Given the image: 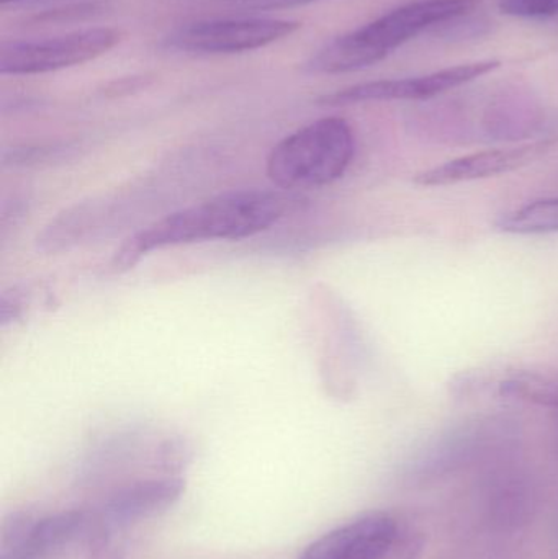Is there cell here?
<instances>
[{
  "mask_svg": "<svg viewBox=\"0 0 558 559\" xmlns=\"http://www.w3.org/2000/svg\"><path fill=\"white\" fill-rule=\"evenodd\" d=\"M304 206L305 200L300 195L285 190L249 189L222 193L199 205L179 210L130 236L115 254L111 267L117 272L130 271L150 252L173 246L251 238Z\"/></svg>",
  "mask_w": 558,
  "mask_h": 559,
  "instance_id": "6da1fadb",
  "label": "cell"
},
{
  "mask_svg": "<svg viewBox=\"0 0 558 559\" xmlns=\"http://www.w3.org/2000/svg\"><path fill=\"white\" fill-rule=\"evenodd\" d=\"M478 0H412L353 32L331 39L307 68L317 74H344L383 61L425 29L471 13Z\"/></svg>",
  "mask_w": 558,
  "mask_h": 559,
  "instance_id": "7a4b0ae2",
  "label": "cell"
},
{
  "mask_svg": "<svg viewBox=\"0 0 558 559\" xmlns=\"http://www.w3.org/2000/svg\"><path fill=\"white\" fill-rule=\"evenodd\" d=\"M354 154L356 138L349 123L321 118L272 147L268 176L285 192L330 186L346 174Z\"/></svg>",
  "mask_w": 558,
  "mask_h": 559,
  "instance_id": "3957f363",
  "label": "cell"
},
{
  "mask_svg": "<svg viewBox=\"0 0 558 559\" xmlns=\"http://www.w3.org/2000/svg\"><path fill=\"white\" fill-rule=\"evenodd\" d=\"M117 28H87L38 41H3L0 72L3 75H32L59 71L91 61L120 43Z\"/></svg>",
  "mask_w": 558,
  "mask_h": 559,
  "instance_id": "277c9868",
  "label": "cell"
},
{
  "mask_svg": "<svg viewBox=\"0 0 558 559\" xmlns=\"http://www.w3.org/2000/svg\"><path fill=\"white\" fill-rule=\"evenodd\" d=\"M300 23L282 19L206 20L180 26L167 38L170 48L203 55L252 51L288 38Z\"/></svg>",
  "mask_w": 558,
  "mask_h": 559,
  "instance_id": "5b68a950",
  "label": "cell"
},
{
  "mask_svg": "<svg viewBox=\"0 0 558 559\" xmlns=\"http://www.w3.org/2000/svg\"><path fill=\"white\" fill-rule=\"evenodd\" d=\"M500 66V61L487 59V61L468 62V64L441 69L431 74L416 75V78L363 82V84L323 95L318 102L328 107H344V105L367 104V102L429 100L462 87L475 79L484 78L497 71Z\"/></svg>",
  "mask_w": 558,
  "mask_h": 559,
  "instance_id": "8992f818",
  "label": "cell"
},
{
  "mask_svg": "<svg viewBox=\"0 0 558 559\" xmlns=\"http://www.w3.org/2000/svg\"><path fill=\"white\" fill-rule=\"evenodd\" d=\"M400 521L385 512H370L328 532L305 548L298 559H387Z\"/></svg>",
  "mask_w": 558,
  "mask_h": 559,
  "instance_id": "52a82bcc",
  "label": "cell"
},
{
  "mask_svg": "<svg viewBox=\"0 0 558 559\" xmlns=\"http://www.w3.org/2000/svg\"><path fill=\"white\" fill-rule=\"evenodd\" d=\"M550 144L553 143L549 141H539V143L524 144V146L467 154V156L449 160L442 166L423 170L415 177V182L423 187H444L513 173L539 159L549 151Z\"/></svg>",
  "mask_w": 558,
  "mask_h": 559,
  "instance_id": "ba28073f",
  "label": "cell"
},
{
  "mask_svg": "<svg viewBox=\"0 0 558 559\" xmlns=\"http://www.w3.org/2000/svg\"><path fill=\"white\" fill-rule=\"evenodd\" d=\"M183 492L186 481L177 476L131 483L108 499L100 521L105 527L114 528L154 518L176 506Z\"/></svg>",
  "mask_w": 558,
  "mask_h": 559,
  "instance_id": "9c48e42d",
  "label": "cell"
},
{
  "mask_svg": "<svg viewBox=\"0 0 558 559\" xmlns=\"http://www.w3.org/2000/svg\"><path fill=\"white\" fill-rule=\"evenodd\" d=\"M94 522L79 509L58 512L46 518H32L22 545L15 551H2V554L20 555L28 559L45 557L78 538L88 537Z\"/></svg>",
  "mask_w": 558,
  "mask_h": 559,
  "instance_id": "30bf717a",
  "label": "cell"
},
{
  "mask_svg": "<svg viewBox=\"0 0 558 559\" xmlns=\"http://www.w3.org/2000/svg\"><path fill=\"white\" fill-rule=\"evenodd\" d=\"M497 228L508 235H553L558 233V199L539 200L501 216Z\"/></svg>",
  "mask_w": 558,
  "mask_h": 559,
  "instance_id": "8fae6325",
  "label": "cell"
},
{
  "mask_svg": "<svg viewBox=\"0 0 558 559\" xmlns=\"http://www.w3.org/2000/svg\"><path fill=\"white\" fill-rule=\"evenodd\" d=\"M500 394L510 400L558 407V378L533 371H520L501 381Z\"/></svg>",
  "mask_w": 558,
  "mask_h": 559,
  "instance_id": "7c38bea8",
  "label": "cell"
},
{
  "mask_svg": "<svg viewBox=\"0 0 558 559\" xmlns=\"http://www.w3.org/2000/svg\"><path fill=\"white\" fill-rule=\"evenodd\" d=\"M501 13L520 19L558 16V0H498Z\"/></svg>",
  "mask_w": 558,
  "mask_h": 559,
  "instance_id": "4fadbf2b",
  "label": "cell"
},
{
  "mask_svg": "<svg viewBox=\"0 0 558 559\" xmlns=\"http://www.w3.org/2000/svg\"><path fill=\"white\" fill-rule=\"evenodd\" d=\"M68 147H23L15 150L12 154H3L2 160L5 166H41V164L61 160L68 153Z\"/></svg>",
  "mask_w": 558,
  "mask_h": 559,
  "instance_id": "5bb4252c",
  "label": "cell"
},
{
  "mask_svg": "<svg viewBox=\"0 0 558 559\" xmlns=\"http://www.w3.org/2000/svg\"><path fill=\"white\" fill-rule=\"evenodd\" d=\"M107 9V3L104 2H84L75 3V5H68L64 9L49 10L43 12L41 15H35L32 19L33 23H62L71 22V20L87 19V16L97 15Z\"/></svg>",
  "mask_w": 558,
  "mask_h": 559,
  "instance_id": "9a60e30c",
  "label": "cell"
},
{
  "mask_svg": "<svg viewBox=\"0 0 558 559\" xmlns=\"http://www.w3.org/2000/svg\"><path fill=\"white\" fill-rule=\"evenodd\" d=\"M29 302V289L15 288L7 289L2 293L0 298V324L5 328L9 322L19 321L23 314H25L26 308Z\"/></svg>",
  "mask_w": 558,
  "mask_h": 559,
  "instance_id": "2e32d148",
  "label": "cell"
},
{
  "mask_svg": "<svg viewBox=\"0 0 558 559\" xmlns=\"http://www.w3.org/2000/svg\"><path fill=\"white\" fill-rule=\"evenodd\" d=\"M423 548V537L406 525L400 524L399 535L393 542L387 559H416Z\"/></svg>",
  "mask_w": 558,
  "mask_h": 559,
  "instance_id": "e0dca14e",
  "label": "cell"
},
{
  "mask_svg": "<svg viewBox=\"0 0 558 559\" xmlns=\"http://www.w3.org/2000/svg\"><path fill=\"white\" fill-rule=\"evenodd\" d=\"M318 2V0H238V5L246 10H282L294 9V7L308 5V3Z\"/></svg>",
  "mask_w": 558,
  "mask_h": 559,
  "instance_id": "ac0fdd59",
  "label": "cell"
},
{
  "mask_svg": "<svg viewBox=\"0 0 558 559\" xmlns=\"http://www.w3.org/2000/svg\"><path fill=\"white\" fill-rule=\"evenodd\" d=\"M0 559H28V558L20 557V555L2 554V557H0Z\"/></svg>",
  "mask_w": 558,
  "mask_h": 559,
  "instance_id": "d6986e66",
  "label": "cell"
},
{
  "mask_svg": "<svg viewBox=\"0 0 558 559\" xmlns=\"http://www.w3.org/2000/svg\"><path fill=\"white\" fill-rule=\"evenodd\" d=\"M0 2L3 3V5H5V3H10V2H19V0H0Z\"/></svg>",
  "mask_w": 558,
  "mask_h": 559,
  "instance_id": "ffe728a7",
  "label": "cell"
}]
</instances>
